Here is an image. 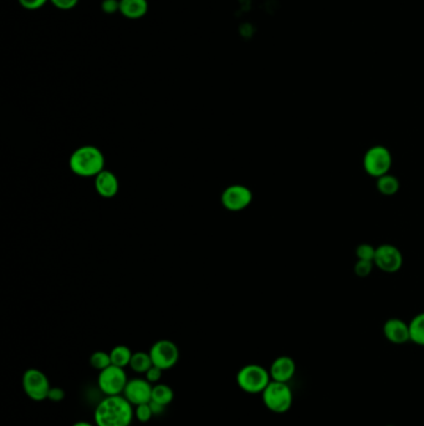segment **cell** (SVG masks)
I'll return each mask as SVG.
<instances>
[{
    "label": "cell",
    "mask_w": 424,
    "mask_h": 426,
    "mask_svg": "<svg viewBox=\"0 0 424 426\" xmlns=\"http://www.w3.org/2000/svg\"><path fill=\"white\" fill-rule=\"evenodd\" d=\"M135 407L124 395L104 397L95 408L96 426H131Z\"/></svg>",
    "instance_id": "1"
},
{
    "label": "cell",
    "mask_w": 424,
    "mask_h": 426,
    "mask_svg": "<svg viewBox=\"0 0 424 426\" xmlns=\"http://www.w3.org/2000/svg\"><path fill=\"white\" fill-rule=\"evenodd\" d=\"M71 171L80 178H96L105 170V156L100 148L85 145L76 148L69 160Z\"/></svg>",
    "instance_id": "2"
},
{
    "label": "cell",
    "mask_w": 424,
    "mask_h": 426,
    "mask_svg": "<svg viewBox=\"0 0 424 426\" xmlns=\"http://www.w3.org/2000/svg\"><path fill=\"white\" fill-rule=\"evenodd\" d=\"M271 381L270 373L259 364H247L236 374V384L247 394H261Z\"/></svg>",
    "instance_id": "3"
},
{
    "label": "cell",
    "mask_w": 424,
    "mask_h": 426,
    "mask_svg": "<svg viewBox=\"0 0 424 426\" xmlns=\"http://www.w3.org/2000/svg\"><path fill=\"white\" fill-rule=\"evenodd\" d=\"M261 397L266 408L274 414H284L289 411L294 402V395L289 384L274 380H271L266 390L261 393Z\"/></svg>",
    "instance_id": "4"
},
{
    "label": "cell",
    "mask_w": 424,
    "mask_h": 426,
    "mask_svg": "<svg viewBox=\"0 0 424 426\" xmlns=\"http://www.w3.org/2000/svg\"><path fill=\"white\" fill-rule=\"evenodd\" d=\"M392 162L393 159L391 151L382 145L372 146L364 156V168L371 178H380L389 173Z\"/></svg>",
    "instance_id": "5"
},
{
    "label": "cell",
    "mask_w": 424,
    "mask_h": 426,
    "mask_svg": "<svg viewBox=\"0 0 424 426\" xmlns=\"http://www.w3.org/2000/svg\"><path fill=\"white\" fill-rule=\"evenodd\" d=\"M24 393L30 400L34 402H44L47 400L51 385L45 374L36 368H30L25 370L22 379Z\"/></svg>",
    "instance_id": "6"
},
{
    "label": "cell",
    "mask_w": 424,
    "mask_h": 426,
    "mask_svg": "<svg viewBox=\"0 0 424 426\" xmlns=\"http://www.w3.org/2000/svg\"><path fill=\"white\" fill-rule=\"evenodd\" d=\"M127 383L129 378L124 368L116 367L113 364L101 370L97 377V385L106 397L122 395Z\"/></svg>",
    "instance_id": "7"
},
{
    "label": "cell",
    "mask_w": 424,
    "mask_h": 426,
    "mask_svg": "<svg viewBox=\"0 0 424 426\" xmlns=\"http://www.w3.org/2000/svg\"><path fill=\"white\" fill-rule=\"evenodd\" d=\"M149 355L152 358L154 367L162 369L163 372L177 365L179 361V348L176 343L168 339H161L151 347Z\"/></svg>",
    "instance_id": "8"
},
{
    "label": "cell",
    "mask_w": 424,
    "mask_h": 426,
    "mask_svg": "<svg viewBox=\"0 0 424 426\" xmlns=\"http://www.w3.org/2000/svg\"><path fill=\"white\" fill-rule=\"evenodd\" d=\"M253 201L252 189L244 184H230L222 194V203L224 207L231 212H239L250 206Z\"/></svg>",
    "instance_id": "9"
},
{
    "label": "cell",
    "mask_w": 424,
    "mask_h": 426,
    "mask_svg": "<svg viewBox=\"0 0 424 426\" xmlns=\"http://www.w3.org/2000/svg\"><path fill=\"white\" fill-rule=\"evenodd\" d=\"M375 266L386 273L398 272L403 266L401 251L392 244H381L376 247Z\"/></svg>",
    "instance_id": "10"
},
{
    "label": "cell",
    "mask_w": 424,
    "mask_h": 426,
    "mask_svg": "<svg viewBox=\"0 0 424 426\" xmlns=\"http://www.w3.org/2000/svg\"><path fill=\"white\" fill-rule=\"evenodd\" d=\"M152 389L154 385L146 378H133L129 380L124 388V395L133 405L147 404L152 400Z\"/></svg>",
    "instance_id": "11"
},
{
    "label": "cell",
    "mask_w": 424,
    "mask_h": 426,
    "mask_svg": "<svg viewBox=\"0 0 424 426\" xmlns=\"http://www.w3.org/2000/svg\"><path fill=\"white\" fill-rule=\"evenodd\" d=\"M383 336L389 340V343L401 345L411 342V334H409V323L407 324L405 320L400 318H391L386 320L383 324Z\"/></svg>",
    "instance_id": "12"
},
{
    "label": "cell",
    "mask_w": 424,
    "mask_h": 426,
    "mask_svg": "<svg viewBox=\"0 0 424 426\" xmlns=\"http://www.w3.org/2000/svg\"><path fill=\"white\" fill-rule=\"evenodd\" d=\"M269 373L271 380L289 384L290 380L294 378L296 373V363L288 355L277 356V359L271 363Z\"/></svg>",
    "instance_id": "13"
},
{
    "label": "cell",
    "mask_w": 424,
    "mask_h": 426,
    "mask_svg": "<svg viewBox=\"0 0 424 426\" xmlns=\"http://www.w3.org/2000/svg\"><path fill=\"white\" fill-rule=\"evenodd\" d=\"M95 189L104 198H112L120 189L118 178L112 171L104 170L95 178Z\"/></svg>",
    "instance_id": "14"
},
{
    "label": "cell",
    "mask_w": 424,
    "mask_h": 426,
    "mask_svg": "<svg viewBox=\"0 0 424 426\" xmlns=\"http://www.w3.org/2000/svg\"><path fill=\"white\" fill-rule=\"evenodd\" d=\"M147 10V0H120V12L126 18L141 19Z\"/></svg>",
    "instance_id": "15"
},
{
    "label": "cell",
    "mask_w": 424,
    "mask_h": 426,
    "mask_svg": "<svg viewBox=\"0 0 424 426\" xmlns=\"http://www.w3.org/2000/svg\"><path fill=\"white\" fill-rule=\"evenodd\" d=\"M152 367H154V363H152V358L149 353L136 352L132 355L130 368L135 373L146 374Z\"/></svg>",
    "instance_id": "16"
},
{
    "label": "cell",
    "mask_w": 424,
    "mask_h": 426,
    "mask_svg": "<svg viewBox=\"0 0 424 426\" xmlns=\"http://www.w3.org/2000/svg\"><path fill=\"white\" fill-rule=\"evenodd\" d=\"M132 355L133 353L127 345H116L110 352L112 364L120 368L130 367Z\"/></svg>",
    "instance_id": "17"
},
{
    "label": "cell",
    "mask_w": 424,
    "mask_h": 426,
    "mask_svg": "<svg viewBox=\"0 0 424 426\" xmlns=\"http://www.w3.org/2000/svg\"><path fill=\"white\" fill-rule=\"evenodd\" d=\"M173 399H174V391L170 385L162 384V383L154 385L152 402H158L167 408L173 402Z\"/></svg>",
    "instance_id": "18"
},
{
    "label": "cell",
    "mask_w": 424,
    "mask_h": 426,
    "mask_svg": "<svg viewBox=\"0 0 424 426\" xmlns=\"http://www.w3.org/2000/svg\"><path fill=\"white\" fill-rule=\"evenodd\" d=\"M377 189L378 192L383 196L396 195L400 189V181L391 173L383 175L381 178H377Z\"/></svg>",
    "instance_id": "19"
},
{
    "label": "cell",
    "mask_w": 424,
    "mask_h": 426,
    "mask_svg": "<svg viewBox=\"0 0 424 426\" xmlns=\"http://www.w3.org/2000/svg\"><path fill=\"white\" fill-rule=\"evenodd\" d=\"M411 342L419 347H424V312L419 313L409 323Z\"/></svg>",
    "instance_id": "20"
},
{
    "label": "cell",
    "mask_w": 424,
    "mask_h": 426,
    "mask_svg": "<svg viewBox=\"0 0 424 426\" xmlns=\"http://www.w3.org/2000/svg\"><path fill=\"white\" fill-rule=\"evenodd\" d=\"M111 364L110 353H106L104 350H97V352H95L90 356V365L96 369V370H99V372L106 369L107 367H110Z\"/></svg>",
    "instance_id": "21"
},
{
    "label": "cell",
    "mask_w": 424,
    "mask_h": 426,
    "mask_svg": "<svg viewBox=\"0 0 424 426\" xmlns=\"http://www.w3.org/2000/svg\"><path fill=\"white\" fill-rule=\"evenodd\" d=\"M154 416L152 409L149 407V402H147V404H141V405L135 407V419H137V420L142 423V424H146V423L151 420Z\"/></svg>",
    "instance_id": "22"
},
{
    "label": "cell",
    "mask_w": 424,
    "mask_h": 426,
    "mask_svg": "<svg viewBox=\"0 0 424 426\" xmlns=\"http://www.w3.org/2000/svg\"><path fill=\"white\" fill-rule=\"evenodd\" d=\"M375 255H376V247L368 243H361L356 248L357 260H375Z\"/></svg>",
    "instance_id": "23"
},
{
    "label": "cell",
    "mask_w": 424,
    "mask_h": 426,
    "mask_svg": "<svg viewBox=\"0 0 424 426\" xmlns=\"http://www.w3.org/2000/svg\"><path fill=\"white\" fill-rule=\"evenodd\" d=\"M373 267H375L373 260H357L354 265V273L357 277L365 278L371 274Z\"/></svg>",
    "instance_id": "24"
},
{
    "label": "cell",
    "mask_w": 424,
    "mask_h": 426,
    "mask_svg": "<svg viewBox=\"0 0 424 426\" xmlns=\"http://www.w3.org/2000/svg\"><path fill=\"white\" fill-rule=\"evenodd\" d=\"M65 399V390L60 386H51V389L49 391L47 400L53 402H63Z\"/></svg>",
    "instance_id": "25"
},
{
    "label": "cell",
    "mask_w": 424,
    "mask_h": 426,
    "mask_svg": "<svg viewBox=\"0 0 424 426\" xmlns=\"http://www.w3.org/2000/svg\"><path fill=\"white\" fill-rule=\"evenodd\" d=\"M19 3H20V6H23L24 9L36 10V9H40L42 6H45L47 0H19Z\"/></svg>",
    "instance_id": "26"
},
{
    "label": "cell",
    "mask_w": 424,
    "mask_h": 426,
    "mask_svg": "<svg viewBox=\"0 0 424 426\" xmlns=\"http://www.w3.org/2000/svg\"><path fill=\"white\" fill-rule=\"evenodd\" d=\"M101 8L106 14H115L120 12V0H104Z\"/></svg>",
    "instance_id": "27"
},
{
    "label": "cell",
    "mask_w": 424,
    "mask_h": 426,
    "mask_svg": "<svg viewBox=\"0 0 424 426\" xmlns=\"http://www.w3.org/2000/svg\"><path fill=\"white\" fill-rule=\"evenodd\" d=\"M162 374H163V370L154 365V367L148 370L147 373L145 374V378L147 379L149 383L154 384V383H158L161 378H162Z\"/></svg>",
    "instance_id": "28"
},
{
    "label": "cell",
    "mask_w": 424,
    "mask_h": 426,
    "mask_svg": "<svg viewBox=\"0 0 424 426\" xmlns=\"http://www.w3.org/2000/svg\"><path fill=\"white\" fill-rule=\"evenodd\" d=\"M50 1L61 10H70L72 8H75L79 3V0H50Z\"/></svg>",
    "instance_id": "29"
},
{
    "label": "cell",
    "mask_w": 424,
    "mask_h": 426,
    "mask_svg": "<svg viewBox=\"0 0 424 426\" xmlns=\"http://www.w3.org/2000/svg\"><path fill=\"white\" fill-rule=\"evenodd\" d=\"M149 407L152 409L154 415H162L165 413V407L161 405L158 402H152V400H151V402H149Z\"/></svg>",
    "instance_id": "30"
},
{
    "label": "cell",
    "mask_w": 424,
    "mask_h": 426,
    "mask_svg": "<svg viewBox=\"0 0 424 426\" xmlns=\"http://www.w3.org/2000/svg\"><path fill=\"white\" fill-rule=\"evenodd\" d=\"M72 426H96V424H92V423H90V421H76L75 424H72Z\"/></svg>",
    "instance_id": "31"
},
{
    "label": "cell",
    "mask_w": 424,
    "mask_h": 426,
    "mask_svg": "<svg viewBox=\"0 0 424 426\" xmlns=\"http://www.w3.org/2000/svg\"><path fill=\"white\" fill-rule=\"evenodd\" d=\"M386 426H395V425H386Z\"/></svg>",
    "instance_id": "32"
}]
</instances>
